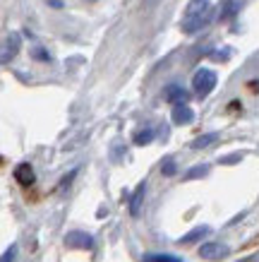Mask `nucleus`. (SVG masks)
Returning a JSON list of instances; mask_svg holds the SVG:
<instances>
[{
    "label": "nucleus",
    "mask_w": 259,
    "mask_h": 262,
    "mask_svg": "<svg viewBox=\"0 0 259 262\" xmlns=\"http://www.w3.org/2000/svg\"><path fill=\"white\" fill-rule=\"evenodd\" d=\"M211 19H214L211 0H190L187 8H185V15H182V32L185 34L202 32Z\"/></svg>",
    "instance_id": "f257e3e1"
},
{
    "label": "nucleus",
    "mask_w": 259,
    "mask_h": 262,
    "mask_svg": "<svg viewBox=\"0 0 259 262\" xmlns=\"http://www.w3.org/2000/svg\"><path fill=\"white\" fill-rule=\"evenodd\" d=\"M214 87H216V72L209 70V68H202V70L195 72V77H192V89H195V94L199 99H204L206 94H211Z\"/></svg>",
    "instance_id": "f03ea898"
},
{
    "label": "nucleus",
    "mask_w": 259,
    "mask_h": 262,
    "mask_svg": "<svg viewBox=\"0 0 259 262\" xmlns=\"http://www.w3.org/2000/svg\"><path fill=\"white\" fill-rule=\"evenodd\" d=\"M22 48V36L19 34H8L5 39L0 41V65H8L10 60H15V56Z\"/></svg>",
    "instance_id": "7ed1b4c3"
},
{
    "label": "nucleus",
    "mask_w": 259,
    "mask_h": 262,
    "mask_svg": "<svg viewBox=\"0 0 259 262\" xmlns=\"http://www.w3.org/2000/svg\"><path fill=\"white\" fill-rule=\"evenodd\" d=\"M228 246H223V243H216V241H209V243H204V246L199 248V257H204V260H211V262H219L223 260V257H228Z\"/></svg>",
    "instance_id": "20e7f679"
},
{
    "label": "nucleus",
    "mask_w": 259,
    "mask_h": 262,
    "mask_svg": "<svg viewBox=\"0 0 259 262\" xmlns=\"http://www.w3.org/2000/svg\"><path fill=\"white\" fill-rule=\"evenodd\" d=\"M65 246L79 248V250H91L94 248V236H89L86 231H70L65 236Z\"/></svg>",
    "instance_id": "39448f33"
},
{
    "label": "nucleus",
    "mask_w": 259,
    "mask_h": 262,
    "mask_svg": "<svg viewBox=\"0 0 259 262\" xmlns=\"http://www.w3.org/2000/svg\"><path fill=\"white\" fill-rule=\"evenodd\" d=\"M144 195H147V183H139L137 190L132 192V198H130V205H127V209H130L132 216H139L142 205H144Z\"/></svg>",
    "instance_id": "423d86ee"
},
{
    "label": "nucleus",
    "mask_w": 259,
    "mask_h": 262,
    "mask_svg": "<svg viewBox=\"0 0 259 262\" xmlns=\"http://www.w3.org/2000/svg\"><path fill=\"white\" fill-rule=\"evenodd\" d=\"M192 118H195V113H192L187 103H175L173 106V123L175 125H187V123H192Z\"/></svg>",
    "instance_id": "0eeeda50"
},
{
    "label": "nucleus",
    "mask_w": 259,
    "mask_h": 262,
    "mask_svg": "<svg viewBox=\"0 0 259 262\" xmlns=\"http://www.w3.org/2000/svg\"><path fill=\"white\" fill-rule=\"evenodd\" d=\"M163 96L173 103V106H175V103H187V99H190L187 89L180 87V84H168V87H166V92H163Z\"/></svg>",
    "instance_id": "6e6552de"
},
{
    "label": "nucleus",
    "mask_w": 259,
    "mask_h": 262,
    "mask_svg": "<svg viewBox=\"0 0 259 262\" xmlns=\"http://www.w3.org/2000/svg\"><path fill=\"white\" fill-rule=\"evenodd\" d=\"M15 178H17V183L19 185H32L34 183V168H32V164H19V166L15 168Z\"/></svg>",
    "instance_id": "1a4fd4ad"
},
{
    "label": "nucleus",
    "mask_w": 259,
    "mask_h": 262,
    "mask_svg": "<svg viewBox=\"0 0 259 262\" xmlns=\"http://www.w3.org/2000/svg\"><path fill=\"white\" fill-rule=\"evenodd\" d=\"M243 8V0H223V5H221V19H230V17H236Z\"/></svg>",
    "instance_id": "9d476101"
},
{
    "label": "nucleus",
    "mask_w": 259,
    "mask_h": 262,
    "mask_svg": "<svg viewBox=\"0 0 259 262\" xmlns=\"http://www.w3.org/2000/svg\"><path fill=\"white\" fill-rule=\"evenodd\" d=\"M209 226H197L195 231H190V233H185V236H182L180 238V243L182 246H190V243H195V241H199V238H204L206 233H209Z\"/></svg>",
    "instance_id": "9b49d317"
},
{
    "label": "nucleus",
    "mask_w": 259,
    "mask_h": 262,
    "mask_svg": "<svg viewBox=\"0 0 259 262\" xmlns=\"http://www.w3.org/2000/svg\"><path fill=\"white\" fill-rule=\"evenodd\" d=\"M219 140V135L216 133H206V135H202V137H197L195 142H192V149H204V147H209V144H214Z\"/></svg>",
    "instance_id": "f8f14e48"
},
{
    "label": "nucleus",
    "mask_w": 259,
    "mask_h": 262,
    "mask_svg": "<svg viewBox=\"0 0 259 262\" xmlns=\"http://www.w3.org/2000/svg\"><path fill=\"white\" fill-rule=\"evenodd\" d=\"M144 262H182L178 255H166V253H156V255H147Z\"/></svg>",
    "instance_id": "ddd939ff"
},
{
    "label": "nucleus",
    "mask_w": 259,
    "mask_h": 262,
    "mask_svg": "<svg viewBox=\"0 0 259 262\" xmlns=\"http://www.w3.org/2000/svg\"><path fill=\"white\" fill-rule=\"evenodd\" d=\"M151 140H154V130H149V127H144V130H139V133L134 135V144H139V147L149 144Z\"/></svg>",
    "instance_id": "4468645a"
},
{
    "label": "nucleus",
    "mask_w": 259,
    "mask_h": 262,
    "mask_svg": "<svg viewBox=\"0 0 259 262\" xmlns=\"http://www.w3.org/2000/svg\"><path fill=\"white\" fill-rule=\"evenodd\" d=\"M175 171H178V164H175L173 159H166L163 166H161V173L163 176H175Z\"/></svg>",
    "instance_id": "2eb2a0df"
},
{
    "label": "nucleus",
    "mask_w": 259,
    "mask_h": 262,
    "mask_svg": "<svg viewBox=\"0 0 259 262\" xmlns=\"http://www.w3.org/2000/svg\"><path fill=\"white\" fill-rule=\"evenodd\" d=\"M32 58H36V60H41V63H48V60H51V56H48V51H43L41 46L32 48Z\"/></svg>",
    "instance_id": "dca6fc26"
},
{
    "label": "nucleus",
    "mask_w": 259,
    "mask_h": 262,
    "mask_svg": "<svg viewBox=\"0 0 259 262\" xmlns=\"http://www.w3.org/2000/svg\"><path fill=\"white\" fill-rule=\"evenodd\" d=\"M206 171H209V166L190 168V171H187V181H192V178H202V176H206Z\"/></svg>",
    "instance_id": "f3484780"
},
{
    "label": "nucleus",
    "mask_w": 259,
    "mask_h": 262,
    "mask_svg": "<svg viewBox=\"0 0 259 262\" xmlns=\"http://www.w3.org/2000/svg\"><path fill=\"white\" fill-rule=\"evenodd\" d=\"M15 257H17V246H10L5 253L0 255V262H15Z\"/></svg>",
    "instance_id": "a211bd4d"
},
{
    "label": "nucleus",
    "mask_w": 259,
    "mask_h": 262,
    "mask_svg": "<svg viewBox=\"0 0 259 262\" xmlns=\"http://www.w3.org/2000/svg\"><path fill=\"white\" fill-rule=\"evenodd\" d=\"M158 3H161V0H142V8H144V10H154V8H158Z\"/></svg>",
    "instance_id": "6ab92c4d"
},
{
    "label": "nucleus",
    "mask_w": 259,
    "mask_h": 262,
    "mask_svg": "<svg viewBox=\"0 0 259 262\" xmlns=\"http://www.w3.org/2000/svg\"><path fill=\"white\" fill-rule=\"evenodd\" d=\"M48 5H51V8H63V3H60V0H48Z\"/></svg>",
    "instance_id": "aec40b11"
}]
</instances>
